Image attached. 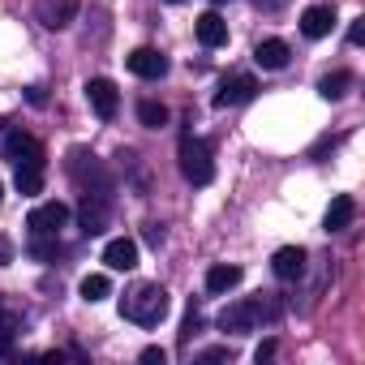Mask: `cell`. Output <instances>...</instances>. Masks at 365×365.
<instances>
[{
	"label": "cell",
	"mask_w": 365,
	"mask_h": 365,
	"mask_svg": "<svg viewBox=\"0 0 365 365\" xmlns=\"http://www.w3.org/2000/svg\"><path fill=\"white\" fill-rule=\"evenodd\" d=\"M120 318H129L138 327H159L168 318V292L159 284H133L120 297Z\"/></svg>",
	"instance_id": "cell-1"
},
{
	"label": "cell",
	"mask_w": 365,
	"mask_h": 365,
	"mask_svg": "<svg viewBox=\"0 0 365 365\" xmlns=\"http://www.w3.org/2000/svg\"><path fill=\"white\" fill-rule=\"evenodd\" d=\"M176 163H180V176H185L190 185H211L215 180V159H211V142L207 138L185 133L180 146H176Z\"/></svg>",
	"instance_id": "cell-2"
},
{
	"label": "cell",
	"mask_w": 365,
	"mask_h": 365,
	"mask_svg": "<svg viewBox=\"0 0 365 365\" xmlns=\"http://www.w3.org/2000/svg\"><path fill=\"white\" fill-rule=\"evenodd\" d=\"M69 176L78 180L82 194H95V198H112V190H116L112 172H108L95 155H86V150H73V155H69Z\"/></svg>",
	"instance_id": "cell-3"
},
{
	"label": "cell",
	"mask_w": 365,
	"mask_h": 365,
	"mask_svg": "<svg viewBox=\"0 0 365 365\" xmlns=\"http://www.w3.org/2000/svg\"><path fill=\"white\" fill-rule=\"evenodd\" d=\"M267 318H275V305H267L262 297H250V301L228 305V309L220 314V327L245 335V331H258V322H267Z\"/></svg>",
	"instance_id": "cell-4"
},
{
	"label": "cell",
	"mask_w": 365,
	"mask_h": 365,
	"mask_svg": "<svg viewBox=\"0 0 365 365\" xmlns=\"http://www.w3.org/2000/svg\"><path fill=\"white\" fill-rule=\"evenodd\" d=\"M0 150H5V159H9L14 168H43V159H48L43 142L31 138V133H9Z\"/></svg>",
	"instance_id": "cell-5"
},
{
	"label": "cell",
	"mask_w": 365,
	"mask_h": 365,
	"mask_svg": "<svg viewBox=\"0 0 365 365\" xmlns=\"http://www.w3.org/2000/svg\"><path fill=\"white\" fill-rule=\"evenodd\" d=\"M26 224H31L35 237H56V232L69 224V207H65V202H39Z\"/></svg>",
	"instance_id": "cell-6"
},
{
	"label": "cell",
	"mask_w": 365,
	"mask_h": 365,
	"mask_svg": "<svg viewBox=\"0 0 365 365\" xmlns=\"http://www.w3.org/2000/svg\"><path fill=\"white\" fill-rule=\"evenodd\" d=\"M86 99H91V108H95L99 120H112V116L120 112V91H116L108 78H91V82H86Z\"/></svg>",
	"instance_id": "cell-7"
},
{
	"label": "cell",
	"mask_w": 365,
	"mask_h": 365,
	"mask_svg": "<svg viewBox=\"0 0 365 365\" xmlns=\"http://www.w3.org/2000/svg\"><path fill=\"white\" fill-rule=\"evenodd\" d=\"M78 5H82V0H35V18L48 31H65L78 18Z\"/></svg>",
	"instance_id": "cell-8"
},
{
	"label": "cell",
	"mask_w": 365,
	"mask_h": 365,
	"mask_svg": "<svg viewBox=\"0 0 365 365\" xmlns=\"http://www.w3.org/2000/svg\"><path fill=\"white\" fill-rule=\"evenodd\" d=\"M254 95H258V82H254L250 73H237V78H228V82L220 86L215 108H237V103H250Z\"/></svg>",
	"instance_id": "cell-9"
},
{
	"label": "cell",
	"mask_w": 365,
	"mask_h": 365,
	"mask_svg": "<svg viewBox=\"0 0 365 365\" xmlns=\"http://www.w3.org/2000/svg\"><path fill=\"white\" fill-rule=\"evenodd\" d=\"M129 73H138V78L155 82V78H163V73H168V56H163V52H155V48H138V52H129Z\"/></svg>",
	"instance_id": "cell-10"
},
{
	"label": "cell",
	"mask_w": 365,
	"mask_h": 365,
	"mask_svg": "<svg viewBox=\"0 0 365 365\" xmlns=\"http://www.w3.org/2000/svg\"><path fill=\"white\" fill-rule=\"evenodd\" d=\"M78 224H82V232H86V237H99V232L108 228V198L86 194V198H82V207H78Z\"/></svg>",
	"instance_id": "cell-11"
},
{
	"label": "cell",
	"mask_w": 365,
	"mask_h": 365,
	"mask_svg": "<svg viewBox=\"0 0 365 365\" xmlns=\"http://www.w3.org/2000/svg\"><path fill=\"white\" fill-rule=\"evenodd\" d=\"M331 26H335V9H331V5H309V9L301 14V35H305V39H327Z\"/></svg>",
	"instance_id": "cell-12"
},
{
	"label": "cell",
	"mask_w": 365,
	"mask_h": 365,
	"mask_svg": "<svg viewBox=\"0 0 365 365\" xmlns=\"http://www.w3.org/2000/svg\"><path fill=\"white\" fill-rule=\"evenodd\" d=\"M103 262H108L112 271H133V267H138V241H129V237L108 241V245H103Z\"/></svg>",
	"instance_id": "cell-13"
},
{
	"label": "cell",
	"mask_w": 365,
	"mask_h": 365,
	"mask_svg": "<svg viewBox=\"0 0 365 365\" xmlns=\"http://www.w3.org/2000/svg\"><path fill=\"white\" fill-rule=\"evenodd\" d=\"M271 271H275L279 279H301V275H305V250H301V245H284V250H275Z\"/></svg>",
	"instance_id": "cell-14"
},
{
	"label": "cell",
	"mask_w": 365,
	"mask_h": 365,
	"mask_svg": "<svg viewBox=\"0 0 365 365\" xmlns=\"http://www.w3.org/2000/svg\"><path fill=\"white\" fill-rule=\"evenodd\" d=\"M194 31H198V43H202V48H224V43H228V22H224L220 14H202Z\"/></svg>",
	"instance_id": "cell-15"
},
{
	"label": "cell",
	"mask_w": 365,
	"mask_h": 365,
	"mask_svg": "<svg viewBox=\"0 0 365 365\" xmlns=\"http://www.w3.org/2000/svg\"><path fill=\"white\" fill-rule=\"evenodd\" d=\"M288 56H292V52H288V43H284V39H262V43L254 48V61H258L262 69H284V65H288Z\"/></svg>",
	"instance_id": "cell-16"
},
{
	"label": "cell",
	"mask_w": 365,
	"mask_h": 365,
	"mask_svg": "<svg viewBox=\"0 0 365 365\" xmlns=\"http://www.w3.org/2000/svg\"><path fill=\"white\" fill-rule=\"evenodd\" d=\"M237 284H241V267L220 262V267H211V271H207V292H211V297H224V292H232Z\"/></svg>",
	"instance_id": "cell-17"
},
{
	"label": "cell",
	"mask_w": 365,
	"mask_h": 365,
	"mask_svg": "<svg viewBox=\"0 0 365 365\" xmlns=\"http://www.w3.org/2000/svg\"><path fill=\"white\" fill-rule=\"evenodd\" d=\"M352 215H356V202H352L348 194H339V198L327 207V220H322V224H327V232H344V228L352 224Z\"/></svg>",
	"instance_id": "cell-18"
},
{
	"label": "cell",
	"mask_w": 365,
	"mask_h": 365,
	"mask_svg": "<svg viewBox=\"0 0 365 365\" xmlns=\"http://www.w3.org/2000/svg\"><path fill=\"white\" fill-rule=\"evenodd\" d=\"M348 86H352V73H348V69H335V73H327V78L318 82V95H322V99H344Z\"/></svg>",
	"instance_id": "cell-19"
},
{
	"label": "cell",
	"mask_w": 365,
	"mask_h": 365,
	"mask_svg": "<svg viewBox=\"0 0 365 365\" xmlns=\"http://www.w3.org/2000/svg\"><path fill=\"white\" fill-rule=\"evenodd\" d=\"M138 120H142L146 129H163V125H168V108H163L159 99H142V103H138Z\"/></svg>",
	"instance_id": "cell-20"
},
{
	"label": "cell",
	"mask_w": 365,
	"mask_h": 365,
	"mask_svg": "<svg viewBox=\"0 0 365 365\" xmlns=\"http://www.w3.org/2000/svg\"><path fill=\"white\" fill-rule=\"evenodd\" d=\"M78 292H82V301L95 305V301H103V297L112 292V279H108V275H86V279L78 284Z\"/></svg>",
	"instance_id": "cell-21"
},
{
	"label": "cell",
	"mask_w": 365,
	"mask_h": 365,
	"mask_svg": "<svg viewBox=\"0 0 365 365\" xmlns=\"http://www.w3.org/2000/svg\"><path fill=\"white\" fill-rule=\"evenodd\" d=\"M43 190V168H18V194L35 198Z\"/></svg>",
	"instance_id": "cell-22"
},
{
	"label": "cell",
	"mask_w": 365,
	"mask_h": 365,
	"mask_svg": "<svg viewBox=\"0 0 365 365\" xmlns=\"http://www.w3.org/2000/svg\"><path fill=\"white\" fill-rule=\"evenodd\" d=\"M31 254H35L39 262H48V258L61 254V245H56V237H35V241H31Z\"/></svg>",
	"instance_id": "cell-23"
},
{
	"label": "cell",
	"mask_w": 365,
	"mask_h": 365,
	"mask_svg": "<svg viewBox=\"0 0 365 365\" xmlns=\"http://www.w3.org/2000/svg\"><path fill=\"white\" fill-rule=\"evenodd\" d=\"M198 331H202V314H198V309L190 305V314H185V327H180V344H190V339H194Z\"/></svg>",
	"instance_id": "cell-24"
},
{
	"label": "cell",
	"mask_w": 365,
	"mask_h": 365,
	"mask_svg": "<svg viewBox=\"0 0 365 365\" xmlns=\"http://www.w3.org/2000/svg\"><path fill=\"white\" fill-rule=\"evenodd\" d=\"M14 352V318L0 322V356H9Z\"/></svg>",
	"instance_id": "cell-25"
},
{
	"label": "cell",
	"mask_w": 365,
	"mask_h": 365,
	"mask_svg": "<svg viewBox=\"0 0 365 365\" xmlns=\"http://www.w3.org/2000/svg\"><path fill=\"white\" fill-rule=\"evenodd\" d=\"M198 361H232V348H207L198 352Z\"/></svg>",
	"instance_id": "cell-26"
},
{
	"label": "cell",
	"mask_w": 365,
	"mask_h": 365,
	"mask_svg": "<svg viewBox=\"0 0 365 365\" xmlns=\"http://www.w3.org/2000/svg\"><path fill=\"white\" fill-rule=\"evenodd\" d=\"M142 361H146V365H163L168 352H163V348H142Z\"/></svg>",
	"instance_id": "cell-27"
},
{
	"label": "cell",
	"mask_w": 365,
	"mask_h": 365,
	"mask_svg": "<svg viewBox=\"0 0 365 365\" xmlns=\"http://www.w3.org/2000/svg\"><path fill=\"white\" fill-rule=\"evenodd\" d=\"M254 356H258V361H271V356H275V339H262V344H258V352H254Z\"/></svg>",
	"instance_id": "cell-28"
},
{
	"label": "cell",
	"mask_w": 365,
	"mask_h": 365,
	"mask_svg": "<svg viewBox=\"0 0 365 365\" xmlns=\"http://www.w3.org/2000/svg\"><path fill=\"white\" fill-rule=\"evenodd\" d=\"M146 241H150V245H163V228H159V224H146Z\"/></svg>",
	"instance_id": "cell-29"
},
{
	"label": "cell",
	"mask_w": 365,
	"mask_h": 365,
	"mask_svg": "<svg viewBox=\"0 0 365 365\" xmlns=\"http://www.w3.org/2000/svg\"><path fill=\"white\" fill-rule=\"evenodd\" d=\"M361 39H365V26H361V22H352V26H348V43H361Z\"/></svg>",
	"instance_id": "cell-30"
},
{
	"label": "cell",
	"mask_w": 365,
	"mask_h": 365,
	"mask_svg": "<svg viewBox=\"0 0 365 365\" xmlns=\"http://www.w3.org/2000/svg\"><path fill=\"white\" fill-rule=\"evenodd\" d=\"M0 198H5V185H0Z\"/></svg>",
	"instance_id": "cell-31"
},
{
	"label": "cell",
	"mask_w": 365,
	"mask_h": 365,
	"mask_svg": "<svg viewBox=\"0 0 365 365\" xmlns=\"http://www.w3.org/2000/svg\"><path fill=\"white\" fill-rule=\"evenodd\" d=\"M215 5H224V0H215Z\"/></svg>",
	"instance_id": "cell-32"
},
{
	"label": "cell",
	"mask_w": 365,
	"mask_h": 365,
	"mask_svg": "<svg viewBox=\"0 0 365 365\" xmlns=\"http://www.w3.org/2000/svg\"><path fill=\"white\" fill-rule=\"evenodd\" d=\"M172 5H176V0H172Z\"/></svg>",
	"instance_id": "cell-33"
}]
</instances>
